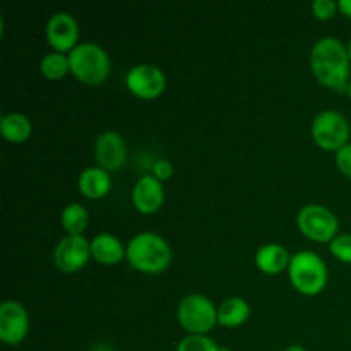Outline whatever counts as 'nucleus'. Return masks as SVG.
<instances>
[{
	"mask_svg": "<svg viewBox=\"0 0 351 351\" xmlns=\"http://www.w3.org/2000/svg\"><path fill=\"white\" fill-rule=\"evenodd\" d=\"M47 41L55 51L71 53L81 41H79V23L72 14L60 10L55 12L47 23Z\"/></svg>",
	"mask_w": 351,
	"mask_h": 351,
	"instance_id": "nucleus-11",
	"label": "nucleus"
},
{
	"mask_svg": "<svg viewBox=\"0 0 351 351\" xmlns=\"http://www.w3.org/2000/svg\"><path fill=\"white\" fill-rule=\"evenodd\" d=\"M125 86L136 98L158 99L167 89V75L154 64H137L125 74Z\"/></svg>",
	"mask_w": 351,
	"mask_h": 351,
	"instance_id": "nucleus-9",
	"label": "nucleus"
},
{
	"mask_svg": "<svg viewBox=\"0 0 351 351\" xmlns=\"http://www.w3.org/2000/svg\"><path fill=\"white\" fill-rule=\"evenodd\" d=\"M151 171H153V177L158 178L160 182H168L171 177H173V165H171V161L168 160H156L153 163V168H151Z\"/></svg>",
	"mask_w": 351,
	"mask_h": 351,
	"instance_id": "nucleus-25",
	"label": "nucleus"
},
{
	"mask_svg": "<svg viewBox=\"0 0 351 351\" xmlns=\"http://www.w3.org/2000/svg\"><path fill=\"white\" fill-rule=\"evenodd\" d=\"M29 312L21 302L5 300L0 305V341L7 346H19L29 335Z\"/></svg>",
	"mask_w": 351,
	"mask_h": 351,
	"instance_id": "nucleus-10",
	"label": "nucleus"
},
{
	"mask_svg": "<svg viewBox=\"0 0 351 351\" xmlns=\"http://www.w3.org/2000/svg\"><path fill=\"white\" fill-rule=\"evenodd\" d=\"M254 261L261 273L267 274V276H276V274L288 271L291 256L280 243H264L257 249Z\"/></svg>",
	"mask_w": 351,
	"mask_h": 351,
	"instance_id": "nucleus-16",
	"label": "nucleus"
},
{
	"mask_svg": "<svg viewBox=\"0 0 351 351\" xmlns=\"http://www.w3.org/2000/svg\"><path fill=\"white\" fill-rule=\"evenodd\" d=\"M55 267L64 274H75L88 266L91 256V240L84 235H65L58 240L51 254Z\"/></svg>",
	"mask_w": 351,
	"mask_h": 351,
	"instance_id": "nucleus-8",
	"label": "nucleus"
},
{
	"mask_svg": "<svg viewBox=\"0 0 351 351\" xmlns=\"http://www.w3.org/2000/svg\"><path fill=\"white\" fill-rule=\"evenodd\" d=\"M312 14H314L315 19L319 21H329L336 16L338 12V2L335 0H315L311 5Z\"/></svg>",
	"mask_w": 351,
	"mask_h": 351,
	"instance_id": "nucleus-23",
	"label": "nucleus"
},
{
	"mask_svg": "<svg viewBox=\"0 0 351 351\" xmlns=\"http://www.w3.org/2000/svg\"><path fill=\"white\" fill-rule=\"evenodd\" d=\"M130 199L136 211H139L141 215H154L163 208L167 199L163 182L154 178L153 175H144L134 184Z\"/></svg>",
	"mask_w": 351,
	"mask_h": 351,
	"instance_id": "nucleus-13",
	"label": "nucleus"
},
{
	"mask_svg": "<svg viewBox=\"0 0 351 351\" xmlns=\"http://www.w3.org/2000/svg\"><path fill=\"white\" fill-rule=\"evenodd\" d=\"M91 351H113L108 345H95Z\"/></svg>",
	"mask_w": 351,
	"mask_h": 351,
	"instance_id": "nucleus-27",
	"label": "nucleus"
},
{
	"mask_svg": "<svg viewBox=\"0 0 351 351\" xmlns=\"http://www.w3.org/2000/svg\"><path fill=\"white\" fill-rule=\"evenodd\" d=\"M332 257L343 264H351V233H339L331 243H329Z\"/></svg>",
	"mask_w": 351,
	"mask_h": 351,
	"instance_id": "nucleus-22",
	"label": "nucleus"
},
{
	"mask_svg": "<svg viewBox=\"0 0 351 351\" xmlns=\"http://www.w3.org/2000/svg\"><path fill=\"white\" fill-rule=\"evenodd\" d=\"M177 351H221V346L211 336L187 335L177 345Z\"/></svg>",
	"mask_w": 351,
	"mask_h": 351,
	"instance_id": "nucleus-21",
	"label": "nucleus"
},
{
	"mask_svg": "<svg viewBox=\"0 0 351 351\" xmlns=\"http://www.w3.org/2000/svg\"><path fill=\"white\" fill-rule=\"evenodd\" d=\"M69 64L71 74L86 86H101L112 71L106 50L93 41H81L69 53Z\"/></svg>",
	"mask_w": 351,
	"mask_h": 351,
	"instance_id": "nucleus-4",
	"label": "nucleus"
},
{
	"mask_svg": "<svg viewBox=\"0 0 351 351\" xmlns=\"http://www.w3.org/2000/svg\"><path fill=\"white\" fill-rule=\"evenodd\" d=\"M297 228L305 239L331 243L339 235V219L322 204H307L297 213Z\"/></svg>",
	"mask_w": 351,
	"mask_h": 351,
	"instance_id": "nucleus-6",
	"label": "nucleus"
},
{
	"mask_svg": "<svg viewBox=\"0 0 351 351\" xmlns=\"http://www.w3.org/2000/svg\"><path fill=\"white\" fill-rule=\"evenodd\" d=\"M77 189L81 195H84L89 201H99L106 197L112 191L110 171L103 170L98 165L84 168L77 177Z\"/></svg>",
	"mask_w": 351,
	"mask_h": 351,
	"instance_id": "nucleus-15",
	"label": "nucleus"
},
{
	"mask_svg": "<svg viewBox=\"0 0 351 351\" xmlns=\"http://www.w3.org/2000/svg\"><path fill=\"white\" fill-rule=\"evenodd\" d=\"M127 245L125 261L132 269L143 274H161L171 264V247L156 232H141Z\"/></svg>",
	"mask_w": 351,
	"mask_h": 351,
	"instance_id": "nucleus-2",
	"label": "nucleus"
},
{
	"mask_svg": "<svg viewBox=\"0 0 351 351\" xmlns=\"http://www.w3.org/2000/svg\"><path fill=\"white\" fill-rule=\"evenodd\" d=\"M91 256L101 266H119L127 257V245L113 233L101 232L91 240Z\"/></svg>",
	"mask_w": 351,
	"mask_h": 351,
	"instance_id": "nucleus-14",
	"label": "nucleus"
},
{
	"mask_svg": "<svg viewBox=\"0 0 351 351\" xmlns=\"http://www.w3.org/2000/svg\"><path fill=\"white\" fill-rule=\"evenodd\" d=\"M288 280L300 295L315 297L322 293L329 283L328 264L319 254L312 250H300L291 256Z\"/></svg>",
	"mask_w": 351,
	"mask_h": 351,
	"instance_id": "nucleus-3",
	"label": "nucleus"
},
{
	"mask_svg": "<svg viewBox=\"0 0 351 351\" xmlns=\"http://www.w3.org/2000/svg\"><path fill=\"white\" fill-rule=\"evenodd\" d=\"M250 317V305L243 297H228L218 307V324L235 329L245 324Z\"/></svg>",
	"mask_w": 351,
	"mask_h": 351,
	"instance_id": "nucleus-18",
	"label": "nucleus"
},
{
	"mask_svg": "<svg viewBox=\"0 0 351 351\" xmlns=\"http://www.w3.org/2000/svg\"><path fill=\"white\" fill-rule=\"evenodd\" d=\"M338 9L343 16L351 19V0H338Z\"/></svg>",
	"mask_w": 351,
	"mask_h": 351,
	"instance_id": "nucleus-26",
	"label": "nucleus"
},
{
	"mask_svg": "<svg viewBox=\"0 0 351 351\" xmlns=\"http://www.w3.org/2000/svg\"><path fill=\"white\" fill-rule=\"evenodd\" d=\"M177 321L187 335L209 336L218 324V307L206 295H187L178 302Z\"/></svg>",
	"mask_w": 351,
	"mask_h": 351,
	"instance_id": "nucleus-5",
	"label": "nucleus"
},
{
	"mask_svg": "<svg viewBox=\"0 0 351 351\" xmlns=\"http://www.w3.org/2000/svg\"><path fill=\"white\" fill-rule=\"evenodd\" d=\"M346 48H348V55H350V60H351V38H350L348 45H346Z\"/></svg>",
	"mask_w": 351,
	"mask_h": 351,
	"instance_id": "nucleus-29",
	"label": "nucleus"
},
{
	"mask_svg": "<svg viewBox=\"0 0 351 351\" xmlns=\"http://www.w3.org/2000/svg\"><path fill=\"white\" fill-rule=\"evenodd\" d=\"M40 72L48 81H60L71 72V64H69V55L60 53V51H48L40 60Z\"/></svg>",
	"mask_w": 351,
	"mask_h": 351,
	"instance_id": "nucleus-20",
	"label": "nucleus"
},
{
	"mask_svg": "<svg viewBox=\"0 0 351 351\" xmlns=\"http://www.w3.org/2000/svg\"><path fill=\"white\" fill-rule=\"evenodd\" d=\"M285 351H307V350H305L304 346H300V345H291V346H288V348Z\"/></svg>",
	"mask_w": 351,
	"mask_h": 351,
	"instance_id": "nucleus-28",
	"label": "nucleus"
},
{
	"mask_svg": "<svg viewBox=\"0 0 351 351\" xmlns=\"http://www.w3.org/2000/svg\"><path fill=\"white\" fill-rule=\"evenodd\" d=\"M350 336H351V324H350Z\"/></svg>",
	"mask_w": 351,
	"mask_h": 351,
	"instance_id": "nucleus-31",
	"label": "nucleus"
},
{
	"mask_svg": "<svg viewBox=\"0 0 351 351\" xmlns=\"http://www.w3.org/2000/svg\"><path fill=\"white\" fill-rule=\"evenodd\" d=\"M62 228L67 235H82L89 225V213L79 202H71L62 209Z\"/></svg>",
	"mask_w": 351,
	"mask_h": 351,
	"instance_id": "nucleus-19",
	"label": "nucleus"
},
{
	"mask_svg": "<svg viewBox=\"0 0 351 351\" xmlns=\"http://www.w3.org/2000/svg\"><path fill=\"white\" fill-rule=\"evenodd\" d=\"M95 160L106 171H119L127 161V143L115 130H105L96 137Z\"/></svg>",
	"mask_w": 351,
	"mask_h": 351,
	"instance_id": "nucleus-12",
	"label": "nucleus"
},
{
	"mask_svg": "<svg viewBox=\"0 0 351 351\" xmlns=\"http://www.w3.org/2000/svg\"><path fill=\"white\" fill-rule=\"evenodd\" d=\"M0 132L2 137L10 144H23L29 141L33 134V122L27 115L21 112L3 113L0 120Z\"/></svg>",
	"mask_w": 351,
	"mask_h": 351,
	"instance_id": "nucleus-17",
	"label": "nucleus"
},
{
	"mask_svg": "<svg viewBox=\"0 0 351 351\" xmlns=\"http://www.w3.org/2000/svg\"><path fill=\"white\" fill-rule=\"evenodd\" d=\"M312 75L324 88L343 93L348 89L351 60L348 48L339 38L324 36L314 43L308 57Z\"/></svg>",
	"mask_w": 351,
	"mask_h": 351,
	"instance_id": "nucleus-1",
	"label": "nucleus"
},
{
	"mask_svg": "<svg viewBox=\"0 0 351 351\" xmlns=\"http://www.w3.org/2000/svg\"><path fill=\"white\" fill-rule=\"evenodd\" d=\"M336 168L339 170V173L343 175V177L350 178L351 180V143L346 144V146H343L341 149L336 153Z\"/></svg>",
	"mask_w": 351,
	"mask_h": 351,
	"instance_id": "nucleus-24",
	"label": "nucleus"
},
{
	"mask_svg": "<svg viewBox=\"0 0 351 351\" xmlns=\"http://www.w3.org/2000/svg\"><path fill=\"white\" fill-rule=\"evenodd\" d=\"M346 95H348V98L351 99V81H350V84H348V89H346Z\"/></svg>",
	"mask_w": 351,
	"mask_h": 351,
	"instance_id": "nucleus-30",
	"label": "nucleus"
},
{
	"mask_svg": "<svg viewBox=\"0 0 351 351\" xmlns=\"http://www.w3.org/2000/svg\"><path fill=\"white\" fill-rule=\"evenodd\" d=\"M351 127L348 119L338 110H322L311 125V136L322 151L338 153L348 144Z\"/></svg>",
	"mask_w": 351,
	"mask_h": 351,
	"instance_id": "nucleus-7",
	"label": "nucleus"
}]
</instances>
